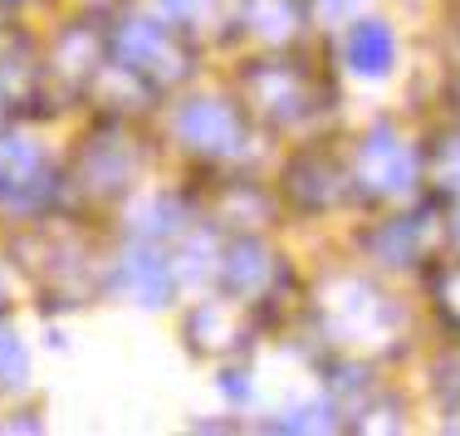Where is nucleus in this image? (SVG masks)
<instances>
[{
    "label": "nucleus",
    "instance_id": "7",
    "mask_svg": "<svg viewBox=\"0 0 460 436\" xmlns=\"http://www.w3.org/2000/svg\"><path fill=\"white\" fill-rule=\"evenodd\" d=\"M181 231V206L167 201V196H152L147 206V221H142V241H157V236Z\"/></svg>",
    "mask_w": 460,
    "mask_h": 436
},
{
    "label": "nucleus",
    "instance_id": "8",
    "mask_svg": "<svg viewBox=\"0 0 460 436\" xmlns=\"http://www.w3.org/2000/svg\"><path fill=\"white\" fill-rule=\"evenodd\" d=\"M353 59H358V69L377 74L382 64H387V35H382L377 25H363V30H358V40H353Z\"/></svg>",
    "mask_w": 460,
    "mask_h": 436
},
{
    "label": "nucleus",
    "instance_id": "6",
    "mask_svg": "<svg viewBox=\"0 0 460 436\" xmlns=\"http://www.w3.org/2000/svg\"><path fill=\"white\" fill-rule=\"evenodd\" d=\"M25 378H30L25 343H20L10 329H0V392H10V387H25Z\"/></svg>",
    "mask_w": 460,
    "mask_h": 436
},
{
    "label": "nucleus",
    "instance_id": "5",
    "mask_svg": "<svg viewBox=\"0 0 460 436\" xmlns=\"http://www.w3.org/2000/svg\"><path fill=\"white\" fill-rule=\"evenodd\" d=\"M260 275H265V250H260L255 241L230 245V255H226V280H230V285L245 289V294H255Z\"/></svg>",
    "mask_w": 460,
    "mask_h": 436
},
{
    "label": "nucleus",
    "instance_id": "2",
    "mask_svg": "<svg viewBox=\"0 0 460 436\" xmlns=\"http://www.w3.org/2000/svg\"><path fill=\"white\" fill-rule=\"evenodd\" d=\"M177 138L196 157H230L240 147V113L221 98H196L177 113Z\"/></svg>",
    "mask_w": 460,
    "mask_h": 436
},
{
    "label": "nucleus",
    "instance_id": "9",
    "mask_svg": "<svg viewBox=\"0 0 460 436\" xmlns=\"http://www.w3.org/2000/svg\"><path fill=\"white\" fill-rule=\"evenodd\" d=\"M10 113H15V98H10L5 89H0V133L10 128Z\"/></svg>",
    "mask_w": 460,
    "mask_h": 436
},
{
    "label": "nucleus",
    "instance_id": "1",
    "mask_svg": "<svg viewBox=\"0 0 460 436\" xmlns=\"http://www.w3.org/2000/svg\"><path fill=\"white\" fill-rule=\"evenodd\" d=\"M113 49H118V64H128L133 74H142L147 84H177L191 74V54L181 49V40L172 35L167 25L157 20H123L113 35Z\"/></svg>",
    "mask_w": 460,
    "mask_h": 436
},
{
    "label": "nucleus",
    "instance_id": "4",
    "mask_svg": "<svg viewBox=\"0 0 460 436\" xmlns=\"http://www.w3.org/2000/svg\"><path fill=\"white\" fill-rule=\"evenodd\" d=\"M118 270H123V285H128V294H133L137 304H147V309L167 304V294H172V260L162 255L157 245H133Z\"/></svg>",
    "mask_w": 460,
    "mask_h": 436
},
{
    "label": "nucleus",
    "instance_id": "3",
    "mask_svg": "<svg viewBox=\"0 0 460 436\" xmlns=\"http://www.w3.org/2000/svg\"><path fill=\"white\" fill-rule=\"evenodd\" d=\"M128 143H133V138L108 133V138H98V143L84 147V157H79L84 187H93V191H123L128 182H133V172H137V152L128 147Z\"/></svg>",
    "mask_w": 460,
    "mask_h": 436
}]
</instances>
